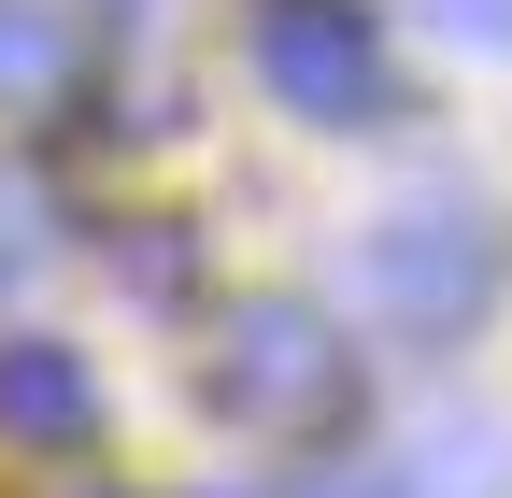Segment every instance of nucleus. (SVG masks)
I'll return each mask as SVG.
<instances>
[{
    "mask_svg": "<svg viewBox=\"0 0 512 498\" xmlns=\"http://www.w3.org/2000/svg\"><path fill=\"white\" fill-rule=\"evenodd\" d=\"M200 399H214V427H256V442H328L356 413V342L313 299H242L200 356Z\"/></svg>",
    "mask_w": 512,
    "mask_h": 498,
    "instance_id": "obj_1",
    "label": "nucleus"
},
{
    "mask_svg": "<svg viewBox=\"0 0 512 498\" xmlns=\"http://www.w3.org/2000/svg\"><path fill=\"white\" fill-rule=\"evenodd\" d=\"M356 285L399 342H470L484 299H498V228L470 200H399L370 242H356Z\"/></svg>",
    "mask_w": 512,
    "mask_h": 498,
    "instance_id": "obj_2",
    "label": "nucleus"
},
{
    "mask_svg": "<svg viewBox=\"0 0 512 498\" xmlns=\"http://www.w3.org/2000/svg\"><path fill=\"white\" fill-rule=\"evenodd\" d=\"M256 72L313 129H370L384 114V29H370V0H256Z\"/></svg>",
    "mask_w": 512,
    "mask_h": 498,
    "instance_id": "obj_3",
    "label": "nucleus"
},
{
    "mask_svg": "<svg viewBox=\"0 0 512 498\" xmlns=\"http://www.w3.org/2000/svg\"><path fill=\"white\" fill-rule=\"evenodd\" d=\"M0 442L15 456H86L100 442V370L72 356V342H0Z\"/></svg>",
    "mask_w": 512,
    "mask_h": 498,
    "instance_id": "obj_4",
    "label": "nucleus"
},
{
    "mask_svg": "<svg viewBox=\"0 0 512 498\" xmlns=\"http://www.w3.org/2000/svg\"><path fill=\"white\" fill-rule=\"evenodd\" d=\"M498 484H512V427L498 413H456V427L413 442V498H498Z\"/></svg>",
    "mask_w": 512,
    "mask_h": 498,
    "instance_id": "obj_5",
    "label": "nucleus"
},
{
    "mask_svg": "<svg viewBox=\"0 0 512 498\" xmlns=\"http://www.w3.org/2000/svg\"><path fill=\"white\" fill-rule=\"evenodd\" d=\"M57 86H72V15L0 0V100H57Z\"/></svg>",
    "mask_w": 512,
    "mask_h": 498,
    "instance_id": "obj_6",
    "label": "nucleus"
},
{
    "mask_svg": "<svg viewBox=\"0 0 512 498\" xmlns=\"http://www.w3.org/2000/svg\"><path fill=\"white\" fill-rule=\"evenodd\" d=\"M43 257H57V214H43V185H29V171H0V285H29Z\"/></svg>",
    "mask_w": 512,
    "mask_h": 498,
    "instance_id": "obj_7",
    "label": "nucleus"
},
{
    "mask_svg": "<svg viewBox=\"0 0 512 498\" xmlns=\"http://www.w3.org/2000/svg\"><path fill=\"white\" fill-rule=\"evenodd\" d=\"M114 271H128V299H185V242H171V228H128Z\"/></svg>",
    "mask_w": 512,
    "mask_h": 498,
    "instance_id": "obj_8",
    "label": "nucleus"
},
{
    "mask_svg": "<svg viewBox=\"0 0 512 498\" xmlns=\"http://www.w3.org/2000/svg\"><path fill=\"white\" fill-rule=\"evenodd\" d=\"M441 29L456 43H512V0H441Z\"/></svg>",
    "mask_w": 512,
    "mask_h": 498,
    "instance_id": "obj_9",
    "label": "nucleus"
},
{
    "mask_svg": "<svg viewBox=\"0 0 512 498\" xmlns=\"http://www.w3.org/2000/svg\"><path fill=\"white\" fill-rule=\"evenodd\" d=\"M299 498H413V470H328V484H299Z\"/></svg>",
    "mask_w": 512,
    "mask_h": 498,
    "instance_id": "obj_10",
    "label": "nucleus"
}]
</instances>
